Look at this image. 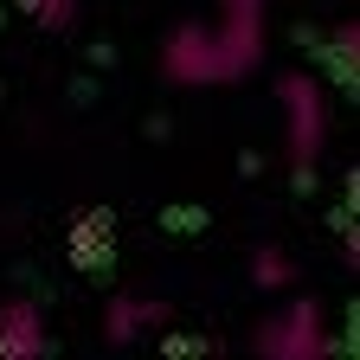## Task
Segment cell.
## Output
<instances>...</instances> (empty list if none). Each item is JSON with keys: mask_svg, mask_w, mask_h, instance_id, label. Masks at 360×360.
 Returning a JSON list of instances; mask_svg holds the SVG:
<instances>
[{"mask_svg": "<svg viewBox=\"0 0 360 360\" xmlns=\"http://www.w3.org/2000/svg\"><path fill=\"white\" fill-rule=\"evenodd\" d=\"M45 347H52V335H45L39 302H26V296L0 302V360H39Z\"/></svg>", "mask_w": 360, "mask_h": 360, "instance_id": "cell-4", "label": "cell"}, {"mask_svg": "<svg viewBox=\"0 0 360 360\" xmlns=\"http://www.w3.org/2000/svg\"><path fill=\"white\" fill-rule=\"evenodd\" d=\"M142 328H167V302L135 296V290H116L110 309H103V341H110V347H129Z\"/></svg>", "mask_w": 360, "mask_h": 360, "instance_id": "cell-6", "label": "cell"}, {"mask_svg": "<svg viewBox=\"0 0 360 360\" xmlns=\"http://www.w3.org/2000/svg\"><path fill=\"white\" fill-rule=\"evenodd\" d=\"M251 283L257 290H296V257H283L277 245H257L251 251Z\"/></svg>", "mask_w": 360, "mask_h": 360, "instance_id": "cell-7", "label": "cell"}, {"mask_svg": "<svg viewBox=\"0 0 360 360\" xmlns=\"http://www.w3.org/2000/svg\"><path fill=\"white\" fill-rule=\"evenodd\" d=\"M251 347L264 360H322V354H335L322 302H315V296H296L283 315H270V322L251 335Z\"/></svg>", "mask_w": 360, "mask_h": 360, "instance_id": "cell-2", "label": "cell"}, {"mask_svg": "<svg viewBox=\"0 0 360 360\" xmlns=\"http://www.w3.org/2000/svg\"><path fill=\"white\" fill-rule=\"evenodd\" d=\"M71 270H103L110 251H116V212L110 206H84L71 212Z\"/></svg>", "mask_w": 360, "mask_h": 360, "instance_id": "cell-5", "label": "cell"}, {"mask_svg": "<svg viewBox=\"0 0 360 360\" xmlns=\"http://www.w3.org/2000/svg\"><path fill=\"white\" fill-rule=\"evenodd\" d=\"M354 52H360V32H354V26H335V32H328V65H335V77H347V84H354Z\"/></svg>", "mask_w": 360, "mask_h": 360, "instance_id": "cell-9", "label": "cell"}, {"mask_svg": "<svg viewBox=\"0 0 360 360\" xmlns=\"http://www.w3.org/2000/svg\"><path fill=\"white\" fill-rule=\"evenodd\" d=\"M277 97H283V122H290V167L309 174L315 155H322V142H328V97H322V77L290 71V77H277Z\"/></svg>", "mask_w": 360, "mask_h": 360, "instance_id": "cell-1", "label": "cell"}, {"mask_svg": "<svg viewBox=\"0 0 360 360\" xmlns=\"http://www.w3.org/2000/svg\"><path fill=\"white\" fill-rule=\"evenodd\" d=\"M20 13H26L32 26H45V32H65V26L77 20V0H20Z\"/></svg>", "mask_w": 360, "mask_h": 360, "instance_id": "cell-8", "label": "cell"}, {"mask_svg": "<svg viewBox=\"0 0 360 360\" xmlns=\"http://www.w3.org/2000/svg\"><path fill=\"white\" fill-rule=\"evenodd\" d=\"M161 77H167V84H225L212 26H174V32L161 39Z\"/></svg>", "mask_w": 360, "mask_h": 360, "instance_id": "cell-3", "label": "cell"}]
</instances>
